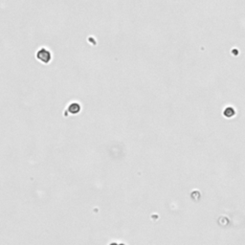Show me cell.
Instances as JSON below:
<instances>
[{
  "instance_id": "6da1fadb",
  "label": "cell",
  "mask_w": 245,
  "mask_h": 245,
  "mask_svg": "<svg viewBox=\"0 0 245 245\" xmlns=\"http://www.w3.org/2000/svg\"><path fill=\"white\" fill-rule=\"evenodd\" d=\"M35 57L40 62L44 64H48L51 61V59H52V53H51L47 48L43 47L37 51Z\"/></svg>"
},
{
  "instance_id": "7a4b0ae2",
  "label": "cell",
  "mask_w": 245,
  "mask_h": 245,
  "mask_svg": "<svg viewBox=\"0 0 245 245\" xmlns=\"http://www.w3.org/2000/svg\"><path fill=\"white\" fill-rule=\"evenodd\" d=\"M79 104H72V105H70L69 106V107H68V110L70 111V113L71 114H77V113H79L80 112V110H81V106H78L77 108H75L77 106H78Z\"/></svg>"
}]
</instances>
